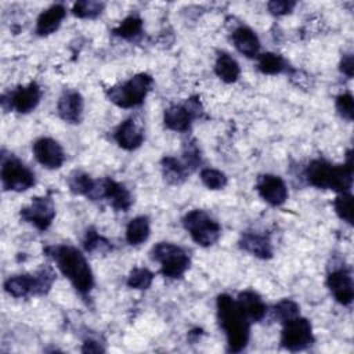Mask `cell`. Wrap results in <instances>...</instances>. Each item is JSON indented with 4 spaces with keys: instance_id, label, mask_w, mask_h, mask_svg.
<instances>
[{
    "instance_id": "obj_1",
    "label": "cell",
    "mask_w": 354,
    "mask_h": 354,
    "mask_svg": "<svg viewBox=\"0 0 354 354\" xmlns=\"http://www.w3.org/2000/svg\"><path fill=\"white\" fill-rule=\"evenodd\" d=\"M47 253L77 292L87 295L91 290L94 285L93 272L80 250L71 245H55L47 248Z\"/></svg>"
},
{
    "instance_id": "obj_2",
    "label": "cell",
    "mask_w": 354,
    "mask_h": 354,
    "mask_svg": "<svg viewBox=\"0 0 354 354\" xmlns=\"http://www.w3.org/2000/svg\"><path fill=\"white\" fill-rule=\"evenodd\" d=\"M217 318L227 336L228 350L232 353L242 351L249 340L250 321L242 313L236 300H232L228 295H220L217 297Z\"/></svg>"
},
{
    "instance_id": "obj_3",
    "label": "cell",
    "mask_w": 354,
    "mask_h": 354,
    "mask_svg": "<svg viewBox=\"0 0 354 354\" xmlns=\"http://www.w3.org/2000/svg\"><path fill=\"white\" fill-rule=\"evenodd\" d=\"M347 163L344 165H332L326 160L317 159L313 160L307 170V181L322 189H333L336 192H348L353 185V162L351 153H347Z\"/></svg>"
},
{
    "instance_id": "obj_4",
    "label": "cell",
    "mask_w": 354,
    "mask_h": 354,
    "mask_svg": "<svg viewBox=\"0 0 354 354\" xmlns=\"http://www.w3.org/2000/svg\"><path fill=\"white\" fill-rule=\"evenodd\" d=\"M153 84V79L147 73H138L127 82L113 86L108 90L111 102L120 108H133L140 105Z\"/></svg>"
},
{
    "instance_id": "obj_5",
    "label": "cell",
    "mask_w": 354,
    "mask_h": 354,
    "mask_svg": "<svg viewBox=\"0 0 354 354\" xmlns=\"http://www.w3.org/2000/svg\"><path fill=\"white\" fill-rule=\"evenodd\" d=\"M151 257L160 264V271L167 278H181L189 268L188 253L170 242H159L151 250Z\"/></svg>"
},
{
    "instance_id": "obj_6",
    "label": "cell",
    "mask_w": 354,
    "mask_h": 354,
    "mask_svg": "<svg viewBox=\"0 0 354 354\" xmlns=\"http://www.w3.org/2000/svg\"><path fill=\"white\" fill-rule=\"evenodd\" d=\"M183 224L191 238L201 246H212L214 245L221 234L220 224L205 210H191L184 218Z\"/></svg>"
},
{
    "instance_id": "obj_7",
    "label": "cell",
    "mask_w": 354,
    "mask_h": 354,
    "mask_svg": "<svg viewBox=\"0 0 354 354\" xmlns=\"http://www.w3.org/2000/svg\"><path fill=\"white\" fill-rule=\"evenodd\" d=\"M90 199H102L105 198L111 206L119 212H127L133 203V196L130 191L120 183H116L112 178H102L94 183L91 192L88 194Z\"/></svg>"
},
{
    "instance_id": "obj_8",
    "label": "cell",
    "mask_w": 354,
    "mask_h": 354,
    "mask_svg": "<svg viewBox=\"0 0 354 354\" xmlns=\"http://www.w3.org/2000/svg\"><path fill=\"white\" fill-rule=\"evenodd\" d=\"M313 343V328L307 318L297 315L283 324V329L281 333V344L285 348L290 351H299L307 348Z\"/></svg>"
},
{
    "instance_id": "obj_9",
    "label": "cell",
    "mask_w": 354,
    "mask_h": 354,
    "mask_svg": "<svg viewBox=\"0 0 354 354\" xmlns=\"http://www.w3.org/2000/svg\"><path fill=\"white\" fill-rule=\"evenodd\" d=\"M1 183L8 191L22 192L35 185V174L19 159L10 156L1 165Z\"/></svg>"
},
{
    "instance_id": "obj_10",
    "label": "cell",
    "mask_w": 354,
    "mask_h": 354,
    "mask_svg": "<svg viewBox=\"0 0 354 354\" xmlns=\"http://www.w3.org/2000/svg\"><path fill=\"white\" fill-rule=\"evenodd\" d=\"M54 217L55 206L50 196H35L28 206L21 209V218L41 231L50 227Z\"/></svg>"
},
{
    "instance_id": "obj_11",
    "label": "cell",
    "mask_w": 354,
    "mask_h": 354,
    "mask_svg": "<svg viewBox=\"0 0 354 354\" xmlns=\"http://www.w3.org/2000/svg\"><path fill=\"white\" fill-rule=\"evenodd\" d=\"M33 153L36 160L47 169H58L65 160L62 147L53 138L43 137L35 141Z\"/></svg>"
},
{
    "instance_id": "obj_12",
    "label": "cell",
    "mask_w": 354,
    "mask_h": 354,
    "mask_svg": "<svg viewBox=\"0 0 354 354\" xmlns=\"http://www.w3.org/2000/svg\"><path fill=\"white\" fill-rule=\"evenodd\" d=\"M256 189L270 205L279 206L288 199V188L283 180L274 174H263L257 178Z\"/></svg>"
},
{
    "instance_id": "obj_13",
    "label": "cell",
    "mask_w": 354,
    "mask_h": 354,
    "mask_svg": "<svg viewBox=\"0 0 354 354\" xmlns=\"http://www.w3.org/2000/svg\"><path fill=\"white\" fill-rule=\"evenodd\" d=\"M41 91L36 83H29L26 86H19L10 93L8 100L3 97V101H8L10 108L19 112L28 113L33 111L40 102Z\"/></svg>"
},
{
    "instance_id": "obj_14",
    "label": "cell",
    "mask_w": 354,
    "mask_h": 354,
    "mask_svg": "<svg viewBox=\"0 0 354 354\" xmlns=\"http://www.w3.org/2000/svg\"><path fill=\"white\" fill-rule=\"evenodd\" d=\"M326 285L337 303L343 306H348L353 301V297H354L353 279L347 270L337 268L329 272Z\"/></svg>"
},
{
    "instance_id": "obj_15",
    "label": "cell",
    "mask_w": 354,
    "mask_h": 354,
    "mask_svg": "<svg viewBox=\"0 0 354 354\" xmlns=\"http://www.w3.org/2000/svg\"><path fill=\"white\" fill-rule=\"evenodd\" d=\"M115 140L120 148L131 151L142 144L144 130L133 118H130L118 126L115 131Z\"/></svg>"
},
{
    "instance_id": "obj_16",
    "label": "cell",
    "mask_w": 354,
    "mask_h": 354,
    "mask_svg": "<svg viewBox=\"0 0 354 354\" xmlns=\"http://www.w3.org/2000/svg\"><path fill=\"white\" fill-rule=\"evenodd\" d=\"M58 113L68 123H79L83 115V98L77 91H65L58 101Z\"/></svg>"
},
{
    "instance_id": "obj_17",
    "label": "cell",
    "mask_w": 354,
    "mask_h": 354,
    "mask_svg": "<svg viewBox=\"0 0 354 354\" xmlns=\"http://www.w3.org/2000/svg\"><path fill=\"white\" fill-rule=\"evenodd\" d=\"M65 15H66V8L62 4L50 6L47 10H44L39 15L36 21V33L39 36H48L54 33L59 28Z\"/></svg>"
},
{
    "instance_id": "obj_18",
    "label": "cell",
    "mask_w": 354,
    "mask_h": 354,
    "mask_svg": "<svg viewBox=\"0 0 354 354\" xmlns=\"http://www.w3.org/2000/svg\"><path fill=\"white\" fill-rule=\"evenodd\" d=\"M236 303L250 322L261 321L267 313V306L264 304L261 297L253 290H245L239 293Z\"/></svg>"
},
{
    "instance_id": "obj_19",
    "label": "cell",
    "mask_w": 354,
    "mask_h": 354,
    "mask_svg": "<svg viewBox=\"0 0 354 354\" xmlns=\"http://www.w3.org/2000/svg\"><path fill=\"white\" fill-rule=\"evenodd\" d=\"M239 245L243 250L260 259H270L272 256V248L268 236L260 232H243L239 241Z\"/></svg>"
},
{
    "instance_id": "obj_20",
    "label": "cell",
    "mask_w": 354,
    "mask_h": 354,
    "mask_svg": "<svg viewBox=\"0 0 354 354\" xmlns=\"http://www.w3.org/2000/svg\"><path fill=\"white\" fill-rule=\"evenodd\" d=\"M232 41H234V46L235 48L252 58V57H256L259 54V50H260V41H259V37L248 26H239L234 30L232 33Z\"/></svg>"
},
{
    "instance_id": "obj_21",
    "label": "cell",
    "mask_w": 354,
    "mask_h": 354,
    "mask_svg": "<svg viewBox=\"0 0 354 354\" xmlns=\"http://www.w3.org/2000/svg\"><path fill=\"white\" fill-rule=\"evenodd\" d=\"M192 119L194 118L185 105H171L165 111L163 115L165 126L174 131H187Z\"/></svg>"
},
{
    "instance_id": "obj_22",
    "label": "cell",
    "mask_w": 354,
    "mask_h": 354,
    "mask_svg": "<svg viewBox=\"0 0 354 354\" xmlns=\"http://www.w3.org/2000/svg\"><path fill=\"white\" fill-rule=\"evenodd\" d=\"M216 75L225 83H234L239 77L241 69L238 62L227 53L218 54L214 65Z\"/></svg>"
},
{
    "instance_id": "obj_23",
    "label": "cell",
    "mask_w": 354,
    "mask_h": 354,
    "mask_svg": "<svg viewBox=\"0 0 354 354\" xmlns=\"http://www.w3.org/2000/svg\"><path fill=\"white\" fill-rule=\"evenodd\" d=\"M162 170H163L165 180L170 184L183 183L187 178L188 173H189V169L187 167V165L184 162H180L178 159H176L173 156L163 158Z\"/></svg>"
},
{
    "instance_id": "obj_24",
    "label": "cell",
    "mask_w": 354,
    "mask_h": 354,
    "mask_svg": "<svg viewBox=\"0 0 354 354\" xmlns=\"http://www.w3.org/2000/svg\"><path fill=\"white\" fill-rule=\"evenodd\" d=\"M149 232V220L144 216H138L129 223L126 228V239L130 245L137 246L148 239Z\"/></svg>"
},
{
    "instance_id": "obj_25",
    "label": "cell",
    "mask_w": 354,
    "mask_h": 354,
    "mask_svg": "<svg viewBox=\"0 0 354 354\" xmlns=\"http://www.w3.org/2000/svg\"><path fill=\"white\" fill-rule=\"evenodd\" d=\"M4 289L14 297H26L29 295H33L35 292L33 277L28 274L10 277L4 282Z\"/></svg>"
},
{
    "instance_id": "obj_26",
    "label": "cell",
    "mask_w": 354,
    "mask_h": 354,
    "mask_svg": "<svg viewBox=\"0 0 354 354\" xmlns=\"http://www.w3.org/2000/svg\"><path fill=\"white\" fill-rule=\"evenodd\" d=\"M142 33V21L141 18L136 15H130L124 18L115 29L113 35L126 39V40H134Z\"/></svg>"
},
{
    "instance_id": "obj_27",
    "label": "cell",
    "mask_w": 354,
    "mask_h": 354,
    "mask_svg": "<svg viewBox=\"0 0 354 354\" xmlns=\"http://www.w3.org/2000/svg\"><path fill=\"white\" fill-rule=\"evenodd\" d=\"M259 69L267 75L281 73L286 69L285 59L274 53H264L259 57Z\"/></svg>"
},
{
    "instance_id": "obj_28",
    "label": "cell",
    "mask_w": 354,
    "mask_h": 354,
    "mask_svg": "<svg viewBox=\"0 0 354 354\" xmlns=\"http://www.w3.org/2000/svg\"><path fill=\"white\" fill-rule=\"evenodd\" d=\"M94 183H95V180H93L88 174H86L83 171H73L68 178V185H69L71 191L73 194L86 195V196H88V194L91 192Z\"/></svg>"
},
{
    "instance_id": "obj_29",
    "label": "cell",
    "mask_w": 354,
    "mask_h": 354,
    "mask_svg": "<svg viewBox=\"0 0 354 354\" xmlns=\"http://www.w3.org/2000/svg\"><path fill=\"white\" fill-rule=\"evenodd\" d=\"M32 277H33V286H35L33 295H37V296L46 295L55 279V274L50 266H43L37 272L32 274Z\"/></svg>"
},
{
    "instance_id": "obj_30",
    "label": "cell",
    "mask_w": 354,
    "mask_h": 354,
    "mask_svg": "<svg viewBox=\"0 0 354 354\" xmlns=\"http://www.w3.org/2000/svg\"><path fill=\"white\" fill-rule=\"evenodd\" d=\"M104 3L102 1H95V0H80L76 1L72 7V14L77 18H95L98 17L102 10H104Z\"/></svg>"
},
{
    "instance_id": "obj_31",
    "label": "cell",
    "mask_w": 354,
    "mask_h": 354,
    "mask_svg": "<svg viewBox=\"0 0 354 354\" xmlns=\"http://www.w3.org/2000/svg\"><path fill=\"white\" fill-rule=\"evenodd\" d=\"M152 279H153V274L147 270V268H134L131 270V272L129 274L127 277V285L133 289H148L152 283Z\"/></svg>"
},
{
    "instance_id": "obj_32",
    "label": "cell",
    "mask_w": 354,
    "mask_h": 354,
    "mask_svg": "<svg viewBox=\"0 0 354 354\" xmlns=\"http://www.w3.org/2000/svg\"><path fill=\"white\" fill-rule=\"evenodd\" d=\"M333 207L342 220L347 221L348 224L353 223V196L348 192H342L339 196H336Z\"/></svg>"
},
{
    "instance_id": "obj_33",
    "label": "cell",
    "mask_w": 354,
    "mask_h": 354,
    "mask_svg": "<svg viewBox=\"0 0 354 354\" xmlns=\"http://www.w3.org/2000/svg\"><path fill=\"white\" fill-rule=\"evenodd\" d=\"M299 306L297 303H295L293 300L290 299H283L281 300L275 307H274V315L277 317V319L282 324H285L286 321L300 315V311H299Z\"/></svg>"
},
{
    "instance_id": "obj_34",
    "label": "cell",
    "mask_w": 354,
    "mask_h": 354,
    "mask_svg": "<svg viewBox=\"0 0 354 354\" xmlns=\"http://www.w3.org/2000/svg\"><path fill=\"white\" fill-rule=\"evenodd\" d=\"M201 180L209 189H223L227 185V177L223 171L216 169H203L201 171Z\"/></svg>"
},
{
    "instance_id": "obj_35",
    "label": "cell",
    "mask_w": 354,
    "mask_h": 354,
    "mask_svg": "<svg viewBox=\"0 0 354 354\" xmlns=\"http://www.w3.org/2000/svg\"><path fill=\"white\" fill-rule=\"evenodd\" d=\"M84 248H86L87 252H101V253H104V252L111 249V245L104 236L98 235L93 230H88L87 234H86V239H84Z\"/></svg>"
},
{
    "instance_id": "obj_36",
    "label": "cell",
    "mask_w": 354,
    "mask_h": 354,
    "mask_svg": "<svg viewBox=\"0 0 354 354\" xmlns=\"http://www.w3.org/2000/svg\"><path fill=\"white\" fill-rule=\"evenodd\" d=\"M336 109L339 115L346 120H353L354 118V100L350 93L340 94L336 98Z\"/></svg>"
},
{
    "instance_id": "obj_37",
    "label": "cell",
    "mask_w": 354,
    "mask_h": 354,
    "mask_svg": "<svg viewBox=\"0 0 354 354\" xmlns=\"http://www.w3.org/2000/svg\"><path fill=\"white\" fill-rule=\"evenodd\" d=\"M295 6H296L295 1H288V0H274V1H270L267 4L270 12L274 14V15L289 14L293 10Z\"/></svg>"
},
{
    "instance_id": "obj_38",
    "label": "cell",
    "mask_w": 354,
    "mask_h": 354,
    "mask_svg": "<svg viewBox=\"0 0 354 354\" xmlns=\"http://www.w3.org/2000/svg\"><path fill=\"white\" fill-rule=\"evenodd\" d=\"M353 69H354L353 55H351V54L343 55V58H342V61H340V71H342L347 77H353Z\"/></svg>"
},
{
    "instance_id": "obj_39",
    "label": "cell",
    "mask_w": 354,
    "mask_h": 354,
    "mask_svg": "<svg viewBox=\"0 0 354 354\" xmlns=\"http://www.w3.org/2000/svg\"><path fill=\"white\" fill-rule=\"evenodd\" d=\"M82 351L83 353H93V351L98 353V351H104V348L97 342H94V340H86L84 344H83Z\"/></svg>"
}]
</instances>
